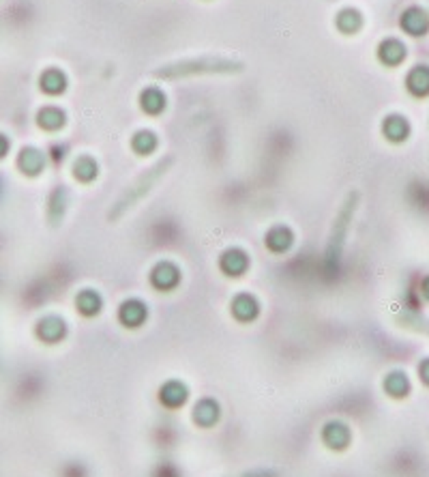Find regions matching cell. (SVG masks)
Returning a JSON list of instances; mask_svg holds the SVG:
<instances>
[{
	"instance_id": "obj_9",
	"label": "cell",
	"mask_w": 429,
	"mask_h": 477,
	"mask_svg": "<svg viewBox=\"0 0 429 477\" xmlns=\"http://www.w3.org/2000/svg\"><path fill=\"white\" fill-rule=\"evenodd\" d=\"M401 29L406 31L408 35H425L427 29H429V15L419 9V7H412L408 9L406 13L401 15Z\"/></svg>"
},
{
	"instance_id": "obj_25",
	"label": "cell",
	"mask_w": 429,
	"mask_h": 477,
	"mask_svg": "<svg viewBox=\"0 0 429 477\" xmlns=\"http://www.w3.org/2000/svg\"><path fill=\"white\" fill-rule=\"evenodd\" d=\"M423 290H425V295H427V297H429V280H427V282H425V286H423Z\"/></svg>"
},
{
	"instance_id": "obj_10",
	"label": "cell",
	"mask_w": 429,
	"mask_h": 477,
	"mask_svg": "<svg viewBox=\"0 0 429 477\" xmlns=\"http://www.w3.org/2000/svg\"><path fill=\"white\" fill-rule=\"evenodd\" d=\"M264 243H266V247L270 249V252L284 254V252H288V249L292 247L294 235H292V230L288 228V226H275V228L266 235Z\"/></svg>"
},
{
	"instance_id": "obj_13",
	"label": "cell",
	"mask_w": 429,
	"mask_h": 477,
	"mask_svg": "<svg viewBox=\"0 0 429 477\" xmlns=\"http://www.w3.org/2000/svg\"><path fill=\"white\" fill-rule=\"evenodd\" d=\"M378 58L389 67H395L406 58V47H403L397 39H387L380 43V47H378Z\"/></svg>"
},
{
	"instance_id": "obj_12",
	"label": "cell",
	"mask_w": 429,
	"mask_h": 477,
	"mask_svg": "<svg viewBox=\"0 0 429 477\" xmlns=\"http://www.w3.org/2000/svg\"><path fill=\"white\" fill-rule=\"evenodd\" d=\"M193 419L197 425H202V428H211V425L217 423V419H219V405L211 398L200 400L193 409Z\"/></svg>"
},
{
	"instance_id": "obj_4",
	"label": "cell",
	"mask_w": 429,
	"mask_h": 477,
	"mask_svg": "<svg viewBox=\"0 0 429 477\" xmlns=\"http://www.w3.org/2000/svg\"><path fill=\"white\" fill-rule=\"evenodd\" d=\"M249 267V256L243 252V249H228V252H223V256L219 258V269L230 275V278H238L243 275Z\"/></svg>"
},
{
	"instance_id": "obj_15",
	"label": "cell",
	"mask_w": 429,
	"mask_h": 477,
	"mask_svg": "<svg viewBox=\"0 0 429 477\" xmlns=\"http://www.w3.org/2000/svg\"><path fill=\"white\" fill-rule=\"evenodd\" d=\"M75 306H78L80 314L84 316H97L104 308V299L97 290H82L78 297H75Z\"/></svg>"
},
{
	"instance_id": "obj_2",
	"label": "cell",
	"mask_w": 429,
	"mask_h": 477,
	"mask_svg": "<svg viewBox=\"0 0 429 477\" xmlns=\"http://www.w3.org/2000/svg\"><path fill=\"white\" fill-rule=\"evenodd\" d=\"M146 318H148V310H146V304H142L140 299L124 301L118 310V320H120L122 327L136 329V327H140V324H144Z\"/></svg>"
},
{
	"instance_id": "obj_21",
	"label": "cell",
	"mask_w": 429,
	"mask_h": 477,
	"mask_svg": "<svg viewBox=\"0 0 429 477\" xmlns=\"http://www.w3.org/2000/svg\"><path fill=\"white\" fill-rule=\"evenodd\" d=\"M131 146L138 155H150L157 148V138L153 132H138L131 140Z\"/></svg>"
},
{
	"instance_id": "obj_24",
	"label": "cell",
	"mask_w": 429,
	"mask_h": 477,
	"mask_svg": "<svg viewBox=\"0 0 429 477\" xmlns=\"http://www.w3.org/2000/svg\"><path fill=\"white\" fill-rule=\"evenodd\" d=\"M421 374H423V379L429 383V361H425V363L421 366Z\"/></svg>"
},
{
	"instance_id": "obj_11",
	"label": "cell",
	"mask_w": 429,
	"mask_h": 477,
	"mask_svg": "<svg viewBox=\"0 0 429 477\" xmlns=\"http://www.w3.org/2000/svg\"><path fill=\"white\" fill-rule=\"evenodd\" d=\"M39 86L45 95H63L67 91V75L60 69H47L41 73L39 78Z\"/></svg>"
},
{
	"instance_id": "obj_7",
	"label": "cell",
	"mask_w": 429,
	"mask_h": 477,
	"mask_svg": "<svg viewBox=\"0 0 429 477\" xmlns=\"http://www.w3.org/2000/svg\"><path fill=\"white\" fill-rule=\"evenodd\" d=\"M187 385L181 383V381H168L161 389H159V400L161 405L168 407V409H179L187 402Z\"/></svg>"
},
{
	"instance_id": "obj_19",
	"label": "cell",
	"mask_w": 429,
	"mask_h": 477,
	"mask_svg": "<svg viewBox=\"0 0 429 477\" xmlns=\"http://www.w3.org/2000/svg\"><path fill=\"white\" fill-rule=\"evenodd\" d=\"M335 24H337V29H339L343 35H355V33L363 26V17H361V13H359L357 9H343V11L337 15Z\"/></svg>"
},
{
	"instance_id": "obj_6",
	"label": "cell",
	"mask_w": 429,
	"mask_h": 477,
	"mask_svg": "<svg viewBox=\"0 0 429 477\" xmlns=\"http://www.w3.org/2000/svg\"><path fill=\"white\" fill-rule=\"evenodd\" d=\"M232 314L241 322H251V320H256L258 314H260V304L256 301V297H251L247 292H241L232 301Z\"/></svg>"
},
{
	"instance_id": "obj_5",
	"label": "cell",
	"mask_w": 429,
	"mask_h": 477,
	"mask_svg": "<svg viewBox=\"0 0 429 477\" xmlns=\"http://www.w3.org/2000/svg\"><path fill=\"white\" fill-rule=\"evenodd\" d=\"M65 334H67V324H65V320L58 318V316H45V318H41L39 324H37V336H39L43 342H47V344H56V342H60V340L65 338Z\"/></svg>"
},
{
	"instance_id": "obj_22",
	"label": "cell",
	"mask_w": 429,
	"mask_h": 477,
	"mask_svg": "<svg viewBox=\"0 0 429 477\" xmlns=\"http://www.w3.org/2000/svg\"><path fill=\"white\" fill-rule=\"evenodd\" d=\"M385 389L391 393V396H406L408 391V379H406V374H401V372H393L391 376H387V381H385Z\"/></svg>"
},
{
	"instance_id": "obj_3",
	"label": "cell",
	"mask_w": 429,
	"mask_h": 477,
	"mask_svg": "<svg viewBox=\"0 0 429 477\" xmlns=\"http://www.w3.org/2000/svg\"><path fill=\"white\" fill-rule=\"evenodd\" d=\"M17 168L22 170V174H26V177H37V174H41L45 168V157L39 148L26 146V148H22L17 155Z\"/></svg>"
},
{
	"instance_id": "obj_20",
	"label": "cell",
	"mask_w": 429,
	"mask_h": 477,
	"mask_svg": "<svg viewBox=\"0 0 429 477\" xmlns=\"http://www.w3.org/2000/svg\"><path fill=\"white\" fill-rule=\"evenodd\" d=\"M97 174H99V166L92 157H80L73 166V177L82 183H90L92 179H97Z\"/></svg>"
},
{
	"instance_id": "obj_17",
	"label": "cell",
	"mask_w": 429,
	"mask_h": 477,
	"mask_svg": "<svg viewBox=\"0 0 429 477\" xmlns=\"http://www.w3.org/2000/svg\"><path fill=\"white\" fill-rule=\"evenodd\" d=\"M382 132L385 136L391 140V142H401L408 138V132H410V125L403 120L401 116H389L382 125Z\"/></svg>"
},
{
	"instance_id": "obj_16",
	"label": "cell",
	"mask_w": 429,
	"mask_h": 477,
	"mask_svg": "<svg viewBox=\"0 0 429 477\" xmlns=\"http://www.w3.org/2000/svg\"><path fill=\"white\" fill-rule=\"evenodd\" d=\"M37 125L45 132H58L65 125V112L54 108V106L41 108L39 114H37Z\"/></svg>"
},
{
	"instance_id": "obj_1",
	"label": "cell",
	"mask_w": 429,
	"mask_h": 477,
	"mask_svg": "<svg viewBox=\"0 0 429 477\" xmlns=\"http://www.w3.org/2000/svg\"><path fill=\"white\" fill-rule=\"evenodd\" d=\"M181 282V271L172 263H159L153 271H150V284L157 290H172Z\"/></svg>"
},
{
	"instance_id": "obj_8",
	"label": "cell",
	"mask_w": 429,
	"mask_h": 477,
	"mask_svg": "<svg viewBox=\"0 0 429 477\" xmlns=\"http://www.w3.org/2000/svg\"><path fill=\"white\" fill-rule=\"evenodd\" d=\"M322 441L331 449H343L350 443V428L341 421H329L322 430Z\"/></svg>"
},
{
	"instance_id": "obj_23",
	"label": "cell",
	"mask_w": 429,
	"mask_h": 477,
	"mask_svg": "<svg viewBox=\"0 0 429 477\" xmlns=\"http://www.w3.org/2000/svg\"><path fill=\"white\" fill-rule=\"evenodd\" d=\"M9 150H11V140L5 134H0V159H5Z\"/></svg>"
},
{
	"instance_id": "obj_18",
	"label": "cell",
	"mask_w": 429,
	"mask_h": 477,
	"mask_svg": "<svg viewBox=\"0 0 429 477\" xmlns=\"http://www.w3.org/2000/svg\"><path fill=\"white\" fill-rule=\"evenodd\" d=\"M408 91L416 97H425L429 95V69L425 67H416L410 71L408 75Z\"/></svg>"
},
{
	"instance_id": "obj_14",
	"label": "cell",
	"mask_w": 429,
	"mask_h": 477,
	"mask_svg": "<svg viewBox=\"0 0 429 477\" xmlns=\"http://www.w3.org/2000/svg\"><path fill=\"white\" fill-rule=\"evenodd\" d=\"M140 108L146 114H150V116L161 114L165 110V95L159 88H153V86L142 91V95H140Z\"/></svg>"
}]
</instances>
